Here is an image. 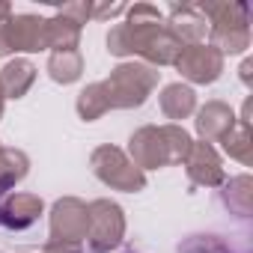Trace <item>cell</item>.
Segmentation results:
<instances>
[{
	"instance_id": "cell-14",
	"label": "cell",
	"mask_w": 253,
	"mask_h": 253,
	"mask_svg": "<svg viewBox=\"0 0 253 253\" xmlns=\"http://www.w3.org/2000/svg\"><path fill=\"white\" fill-rule=\"evenodd\" d=\"M158 107H161V113H164L170 122L179 125L182 119L194 116L200 104H197V92H194V86L176 81V84H167V86L161 89V95H158Z\"/></svg>"
},
{
	"instance_id": "cell-17",
	"label": "cell",
	"mask_w": 253,
	"mask_h": 253,
	"mask_svg": "<svg viewBox=\"0 0 253 253\" xmlns=\"http://www.w3.org/2000/svg\"><path fill=\"white\" fill-rule=\"evenodd\" d=\"M220 188H223V191H220L223 206H226L232 214H238V217H250V214H253V179H250L247 173H241V176L223 182Z\"/></svg>"
},
{
	"instance_id": "cell-21",
	"label": "cell",
	"mask_w": 253,
	"mask_h": 253,
	"mask_svg": "<svg viewBox=\"0 0 253 253\" xmlns=\"http://www.w3.org/2000/svg\"><path fill=\"white\" fill-rule=\"evenodd\" d=\"M81 24L63 18V15H54L48 18V51H75L81 45Z\"/></svg>"
},
{
	"instance_id": "cell-5",
	"label": "cell",
	"mask_w": 253,
	"mask_h": 253,
	"mask_svg": "<svg viewBox=\"0 0 253 253\" xmlns=\"http://www.w3.org/2000/svg\"><path fill=\"white\" fill-rule=\"evenodd\" d=\"M89 170L92 176L107 185L110 191H122V194H140L146 188V173L137 170L131 164V158L125 155V149L113 146V143H104V146H95L92 155H89Z\"/></svg>"
},
{
	"instance_id": "cell-16",
	"label": "cell",
	"mask_w": 253,
	"mask_h": 253,
	"mask_svg": "<svg viewBox=\"0 0 253 253\" xmlns=\"http://www.w3.org/2000/svg\"><path fill=\"white\" fill-rule=\"evenodd\" d=\"M45 72H48V78L54 84L69 86V84L81 81V75H84V54L78 48L75 51H51Z\"/></svg>"
},
{
	"instance_id": "cell-6",
	"label": "cell",
	"mask_w": 253,
	"mask_h": 253,
	"mask_svg": "<svg viewBox=\"0 0 253 253\" xmlns=\"http://www.w3.org/2000/svg\"><path fill=\"white\" fill-rule=\"evenodd\" d=\"M86 206H89V232H86L89 253L116 250L125 238V211H122V206L107 200V197L92 200Z\"/></svg>"
},
{
	"instance_id": "cell-3",
	"label": "cell",
	"mask_w": 253,
	"mask_h": 253,
	"mask_svg": "<svg viewBox=\"0 0 253 253\" xmlns=\"http://www.w3.org/2000/svg\"><path fill=\"white\" fill-rule=\"evenodd\" d=\"M200 15L209 21V45L226 54H244L250 48V12L244 3L220 0V3H200Z\"/></svg>"
},
{
	"instance_id": "cell-10",
	"label": "cell",
	"mask_w": 253,
	"mask_h": 253,
	"mask_svg": "<svg viewBox=\"0 0 253 253\" xmlns=\"http://www.w3.org/2000/svg\"><path fill=\"white\" fill-rule=\"evenodd\" d=\"M185 173H188L191 185H197V188H220L226 182L223 161H220L217 149L203 140H197L191 146V152L185 158Z\"/></svg>"
},
{
	"instance_id": "cell-20",
	"label": "cell",
	"mask_w": 253,
	"mask_h": 253,
	"mask_svg": "<svg viewBox=\"0 0 253 253\" xmlns=\"http://www.w3.org/2000/svg\"><path fill=\"white\" fill-rule=\"evenodd\" d=\"M220 146H223V152H226L229 158H235L238 164L250 167V164H253V134H250V122L238 119L235 128L220 140Z\"/></svg>"
},
{
	"instance_id": "cell-1",
	"label": "cell",
	"mask_w": 253,
	"mask_h": 253,
	"mask_svg": "<svg viewBox=\"0 0 253 253\" xmlns=\"http://www.w3.org/2000/svg\"><path fill=\"white\" fill-rule=\"evenodd\" d=\"M107 51L119 60L137 57L140 63L161 69L173 66L182 45L173 39V33L164 24V12L152 3H134L125 9V21L113 24L107 30Z\"/></svg>"
},
{
	"instance_id": "cell-9",
	"label": "cell",
	"mask_w": 253,
	"mask_h": 253,
	"mask_svg": "<svg viewBox=\"0 0 253 253\" xmlns=\"http://www.w3.org/2000/svg\"><path fill=\"white\" fill-rule=\"evenodd\" d=\"M6 27V42H9V54H39L48 51V18L33 15V12H21L3 21Z\"/></svg>"
},
{
	"instance_id": "cell-24",
	"label": "cell",
	"mask_w": 253,
	"mask_h": 253,
	"mask_svg": "<svg viewBox=\"0 0 253 253\" xmlns=\"http://www.w3.org/2000/svg\"><path fill=\"white\" fill-rule=\"evenodd\" d=\"M42 253H81V247L78 244H54V241H48Z\"/></svg>"
},
{
	"instance_id": "cell-4",
	"label": "cell",
	"mask_w": 253,
	"mask_h": 253,
	"mask_svg": "<svg viewBox=\"0 0 253 253\" xmlns=\"http://www.w3.org/2000/svg\"><path fill=\"white\" fill-rule=\"evenodd\" d=\"M158 81H161L158 69H152L140 60H122L119 66L110 69V75L101 84L110 95V107L134 110L149 101V95L158 89Z\"/></svg>"
},
{
	"instance_id": "cell-26",
	"label": "cell",
	"mask_w": 253,
	"mask_h": 253,
	"mask_svg": "<svg viewBox=\"0 0 253 253\" xmlns=\"http://www.w3.org/2000/svg\"><path fill=\"white\" fill-rule=\"evenodd\" d=\"M0 57H9V42H6V27L0 21Z\"/></svg>"
},
{
	"instance_id": "cell-13",
	"label": "cell",
	"mask_w": 253,
	"mask_h": 253,
	"mask_svg": "<svg viewBox=\"0 0 253 253\" xmlns=\"http://www.w3.org/2000/svg\"><path fill=\"white\" fill-rule=\"evenodd\" d=\"M164 24L182 48L185 45H200L209 36V21L200 15L197 6H173L164 15Z\"/></svg>"
},
{
	"instance_id": "cell-8",
	"label": "cell",
	"mask_w": 253,
	"mask_h": 253,
	"mask_svg": "<svg viewBox=\"0 0 253 253\" xmlns=\"http://www.w3.org/2000/svg\"><path fill=\"white\" fill-rule=\"evenodd\" d=\"M173 66H176V72L188 81V86H191V84L209 86V84H214V81L223 75L226 57H223L217 48H211L209 42H200V45H185V48L179 51V57H176Z\"/></svg>"
},
{
	"instance_id": "cell-22",
	"label": "cell",
	"mask_w": 253,
	"mask_h": 253,
	"mask_svg": "<svg viewBox=\"0 0 253 253\" xmlns=\"http://www.w3.org/2000/svg\"><path fill=\"white\" fill-rule=\"evenodd\" d=\"M57 15H63V18H69V21H75V24H86L89 18H92V3H86V0H75V3H66V6H60L57 9Z\"/></svg>"
},
{
	"instance_id": "cell-18",
	"label": "cell",
	"mask_w": 253,
	"mask_h": 253,
	"mask_svg": "<svg viewBox=\"0 0 253 253\" xmlns=\"http://www.w3.org/2000/svg\"><path fill=\"white\" fill-rule=\"evenodd\" d=\"M30 173V158L21 149L3 146L0 149V194H9L18 182H24Z\"/></svg>"
},
{
	"instance_id": "cell-25",
	"label": "cell",
	"mask_w": 253,
	"mask_h": 253,
	"mask_svg": "<svg viewBox=\"0 0 253 253\" xmlns=\"http://www.w3.org/2000/svg\"><path fill=\"white\" fill-rule=\"evenodd\" d=\"M238 72H241V84H244V86H250V84H253V60H244Z\"/></svg>"
},
{
	"instance_id": "cell-19",
	"label": "cell",
	"mask_w": 253,
	"mask_h": 253,
	"mask_svg": "<svg viewBox=\"0 0 253 253\" xmlns=\"http://www.w3.org/2000/svg\"><path fill=\"white\" fill-rule=\"evenodd\" d=\"M75 110H78V116H81L84 122H95V119H101L107 110H113L104 84H101V81L86 84V86L78 92V98H75Z\"/></svg>"
},
{
	"instance_id": "cell-12",
	"label": "cell",
	"mask_w": 253,
	"mask_h": 253,
	"mask_svg": "<svg viewBox=\"0 0 253 253\" xmlns=\"http://www.w3.org/2000/svg\"><path fill=\"white\" fill-rule=\"evenodd\" d=\"M194 116H197L194 119V128H197V134H200L203 143H220L235 128V122H238L235 110L226 101H217V98H211L203 107H197Z\"/></svg>"
},
{
	"instance_id": "cell-30",
	"label": "cell",
	"mask_w": 253,
	"mask_h": 253,
	"mask_svg": "<svg viewBox=\"0 0 253 253\" xmlns=\"http://www.w3.org/2000/svg\"><path fill=\"white\" fill-rule=\"evenodd\" d=\"M0 149H3V146H0Z\"/></svg>"
},
{
	"instance_id": "cell-7",
	"label": "cell",
	"mask_w": 253,
	"mask_h": 253,
	"mask_svg": "<svg viewBox=\"0 0 253 253\" xmlns=\"http://www.w3.org/2000/svg\"><path fill=\"white\" fill-rule=\"evenodd\" d=\"M89 232V206L78 197H60L48 214V241L54 244H84Z\"/></svg>"
},
{
	"instance_id": "cell-29",
	"label": "cell",
	"mask_w": 253,
	"mask_h": 253,
	"mask_svg": "<svg viewBox=\"0 0 253 253\" xmlns=\"http://www.w3.org/2000/svg\"><path fill=\"white\" fill-rule=\"evenodd\" d=\"M125 253H134V250H125Z\"/></svg>"
},
{
	"instance_id": "cell-11",
	"label": "cell",
	"mask_w": 253,
	"mask_h": 253,
	"mask_svg": "<svg viewBox=\"0 0 253 253\" xmlns=\"http://www.w3.org/2000/svg\"><path fill=\"white\" fill-rule=\"evenodd\" d=\"M42 211L45 200L39 194H24V191L0 194V223L6 229H27L39 220Z\"/></svg>"
},
{
	"instance_id": "cell-23",
	"label": "cell",
	"mask_w": 253,
	"mask_h": 253,
	"mask_svg": "<svg viewBox=\"0 0 253 253\" xmlns=\"http://www.w3.org/2000/svg\"><path fill=\"white\" fill-rule=\"evenodd\" d=\"M125 9V3H110V6H92V18H101V21H107V18H116V15H122Z\"/></svg>"
},
{
	"instance_id": "cell-2",
	"label": "cell",
	"mask_w": 253,
	"mask_h": 253,
	"mask_svg": "<svg viewBox=\"0 0 253 253\" xmlns=\"http://www.w3.org/2000/svg\"><path fill=\"white\" fill-rule=\"evenodd\" d=\"M194 146V137L185 131V125L167 122V125H143L128 137V155L137 170H161L185 164L188 152Z\"/></svg>"
},
{
	"instance_id": "cell-28",
	"label": "cell",
	"mask_w": 253,
	"mask_h": 253,
	"mask_svg": "<svg viewBox=\"0 0 253 253\" xmlns=\"http://www.w3.org/2000/svg\"><path fill=\"white\" fill-rule=\"evenodd\" d=\"M3 107H6V95H3V86H0V119H3Z\"/></svg>"
},
{
	"instance_id": "cell-15",
	"label": "cell",
	"mask_w": 253,
	"mask_h": 253,
	"mask_svg": "<svg viewBox=\"0 0 253 253\" xmlns=\"http://www.w3.org/2000/svg\"><path fill=\"white\" fill-rule=\"evenodd\" d=\"M39 69L27 60V57H15L0 69V86H3L6 98H24L30 92V86L36 84Z\"/></svg>"
},
{
	"instance_id": "cell-27",
	"label": "cell",
	"mask_w": 253,
	"mask_h": 253,
	"mask_svg": "<svg viewBox=\"0 0 253 253\" xmlns=\"http://www.w3.org/2000/svg\"><path fill=\"white\" fill-rule=\"evenodd\" d=\"M6 18H12V6L6 0H0V21H6Z\"/></svg>"
}]
</instances>
